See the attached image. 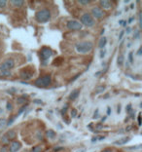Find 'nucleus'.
Masks as SVG:
<instances>
[{
	"label": "nucleus",
	"instance_id": "obj_1",
	"mask_svg": "<svg viewBox=\"0 0 142 152\" xmlns=\"http://www.w3.org/2000/svg\"><path fill=\"white\" fill-rule=\"evenodd\" d=\"M52 18V13L49 9L44 8L39 10L38 12H36L35 14V19L36 21L40 23H48Z\"/></svg>",
	"mask_w": 142,
	"mask_h": 152
},
{
	"label": "nucleus",
	"instance_id": "obj_2",
	"mask_svg": "<svg viewBox=\"0 0 142 152\" xmlns=\"http://www.w3.org/2000/svg\"><path fill=\"white\" fill-rule=\"evenodd\" d=\"M15 67V61L13 59H7L0 65V72L2 75H11V70Z\"/></svg>",
	"mask_w": 142,
	"mask_h": 152
},
{
	"label": "nucleus",
	"instance_id": "obj_3",
	"mask_svg": "<svg viewBox=\"0 0 142 152\" xmlns=\"http://www.w3.org/2000/svg\"><path fill=\"white\" fill-rule=\"evenodd\" d=\"M75 48L79 54H88L93 50L94 44L90 41H82L75 45Z\"/></svg>",
	"mask_w": 142,
	"mask_h": 152
},
{
	"label": "nucleus",
	"instance_id": "obj_4",
	"mask_svg": "<svg viewBox=\"0 0 142 152\" xmlns=\"http://www.w3.org/2000/svg\"><path fill=\"white\" fill-rule=\"evenodd\" d=\"M52 84V76L50 74H46L44 76H41V77L37 78L34 82V85L36 87L39 88H46L49 87L50 85Z\"/></svg>",
	"mask_w": 142,
	"mask_h": 152
},
{
	"label": "nucleus",
	"instance_id": "obj_5",
	"mask_svg": "<svg viewBox=\"0 0 142 152\" xmlns=\"http://www.w3.org/2000/svg\"><path fill=\"white\" fill-rule=\"evenodd\" d=\"M54 55V51L49 47H42L40 50V59L41 61L43 63V65H46L47 61L49 59H51V57Z\"/></svg>",
	"mask_w": 142,
	"mask_h": 152
},
{
	"label": "nucleus",
	"instance_id": "obj_6",
	"mask_svg": "<svg viewBox=\"0 0 142 152\" xmlns=\"http://www.w3.org/2000/svg\"><path fill=\"white\" fill-rule=\"evenodd\" d=\"M80 23L87 27H94L96 22H94V19L92 17L91 14L85 13V14H83L81 16V18H80Z\"/></svg>",
	"mask_w": 142,
	"mask_h": 152
},
{
	"label": "nucleus",
	"instance_id": "obj_7",
	"mask_svg": "<svg viewBox=\"0 0 142 152\" xmlns=\"http://www.w3.org/2000/svg\"><path fill=\"white\" fill-rule=\"evenodd\" d=\"M66 27H67L68 29L73 30V31H77V30H81L83 28V25L80 23L78 21L75 20H71L68 21L67 23H66Z\"/></svg>",
	"mask_w": 142,
	"mask_h": 152
},
{
	"label": "nucleus",
	"instance_id": "obj_8",
	"mask_svg": "<svg viewBox=\"0 0 142 152\" xmlns=\"http://www.w3.org/2000/svg\"><path fill=\"white\" fill-rule=\"evenodd\" d=\"M92 17L93 18H96V19H101L102 17L104 16V12L101 8H99V7H94L93 9H92Z\"/></svg>",
	"mask_w": 142,
	"mask_h": 152
},
{
	"label": "nucleus",
	"instance_id": "obj_9",
	"mask_svg": "<svg viewBox=\"0 0 142 152\" xmlns=\"http://www.w3.org/2000/svg\"><path fill=\"white\" fill-rule=\"evenodd\" d=\"M21 148H22V143L18 141H13L8 146L9 152H18Z\"/></svg>",
	"mask_w": 142,
	"mask_h": 152
},
{
	"label": "nucleus",
	"instance_id": "obj_10",
	"mask_svg": "<svg viewBox=\"0 0 142 152\" xmlns=\"http://www.w3.org/2000/svg\"><path fill=\"white\" fill-rule=\"evenodd\" d=\"M33 74H34V72H33L32 70H29L27 68H25L23 70H22V72H21V77L23 78V80H30L32 78Z\"/></svg>",
	"mask_w": 142,
	"mask_h": 152
},
{
	"label": "nucleus",
	"instance_id": "obj_11",
	"mask_svg": "<svg viewBox=\"0 0 142 152\" xmlns=\"http://www.w3.org/2000/svg\"><path fill=\"white\" fill-rule=\"evenodd\" d=\"M129 141H131V137H122V139H119L118 141H116L113 142V144H114V145H119V146L125 145V144H127Z\"/></svg>",
	"mask_w": 142,
	"mask_h": 152
},
{
	"label": "nucleus",
	"instance_id": "obj_12",
	"mask_svg": "<svg viewBox=\"0 0 142 152\" xmlns=\"http://www.w3.org/2000/svg\"><path fill=\"white\" fill-rule=\"evenodd\" d=\"M99 5L103 9H110L112 7V2L108 1V0H101L99 1Z\"/></svg>",
	"mask_w": 142,
	"mask_h": 152
},
{
	"label": "nucleus",
	"instance_id": "obj_13",
	"mask_svg": "<svg viewBox=\"0 0 142 152\" xmlns=\"http://www.w3.org/2000/svg\"><path fill=\"white\" fill-rule=\"evenodd\" d=\"M5 136L7 137V139H9V141H13V139H16L17 133H16L15 130H10V131H8V132L6 133Z\"/></svg>",
	"mask_w": 142,
	"mask_h": 152
},
{
	"label": "nucleus",
	"instance_id": "obj_14",
	"mask_svg": "<svg viewBox=\"0 0 142 152\" xmlns=\"http://www.w3.org/2000/svg\"><path fill=\"white\" fill-rule=\"evenodd\" d=\"M79 95H80V90L79 89L73 90V91L71 92L70 95H69V99H70V101H75V99H78Z\"/></svg>",
	"mask_w": 142,
	"mask_h": 152
},
{
	"label": "nucleus",
	"instance_id": "obj_15",
	"mask_svg": "<svg viewBox=\"0 0 142 152\" xmlns=\"http://www.w3.org/2000/svg\"><path fill=\"white\" fill-rule=\"evenodd\" d=\"M46 137L50 139H55L56 137V133L54 130H48L46 132Z\"/></svg>",
	"mask_w": 142,
	"mask_h": 152
},
{
	"label": "nucleus",
	"instance_id": "obj_16",
	"mask_svg": "<svg viewBox=\"0 0 142 152\" xmlns=\"http://www.w3.org/2000/svg\"><path fill=\"white\" fill-rule=\"evenodd\" d=\"M106 44H107V38H106L105 36H102L98 42V47L100 49H103L104 47L106 46Z\"/></svg>",
	"mask_w": 142,
	"mask_h": 152
},
{
	"label": "nucleus",
	"instance_id": "obj_17",
	"mask_svg": "<svg viewBox=\"0 0 142 152\" xmlns=\"http://www.w3.org/2000/svg\"><path fill=\"white\" fill-rule=\"evenodd\" d=\"M11 4L14 7H22L25 4V1H23V0H13V1H11Z\"/></svg>",
	"mask_w": 142,
	"mask_h": 152
},
{
	"label": "nucleus",
	"instance_id": "obj_18",
	"mask_svg": "<svg viewBox=\"0 0 142 152\" xmlns=\"http://www.w3.org/2000/svg\"><path fill=\"white\" fill-rule=\"evenodd\" d=\"M124 61H125V56L123 54H120L119 56H118V59H117L118 65L122 66L123 65H124Z\"/></svg>",
	"mask_w": 142,
	"mask_h": 152
},
{
	"label": "nucleus",
	"instance_id": "obj_19",
	"mask_svg": "<svg viewBox=\"0 0 142 152\" xmlns=\"http://www.w3.org/2000/svg\"><path fill=\"white\" fill-rule=\"evenodd\" d=\"M43 151V146L42 145H36L33 146L31 149H30L29 152H42Z\"/></svg>",
	"mask_w": 142,
	"mask_h": 152
},
{
	"label": "nucleus",
	"instance_id": "obj_20",
	"mask_svg": "<svg viewBox=\"0 0 142 152\" xmlns=\"http://www.w3.org/2000/svg\"><path fill=\"white\" fill-rule=\"evenodd\" d=\"M6 127H7V120H5V119L0 120V132L3 131Z\"/></svg>",
	"mask_w": 142,
	"mask_h": 152
},
{
	"label": "nucleus",
	"instance_id": "obj_21",
	"mask_svg": "<svg viewBox=\"0 0 142 152\" xmlns=\"http://www.w3.org/2000/svg\"><path fill=\"white\" fill-rule=\"evenodd\" d=\"M78 3L82 6H87L91 3V1H90V0H80V1H78Z\"/></svg>",
	"mask_w": 142,
	"mask_h": 152
},
{
	"label": "nucleus",
	"instance_id": "obj_22",
	"mask_svg": "<svg viewBox=\"0 0 142 152\" xmlns=\"http://www.w3.org/2000/svg\"><path fill=\"white\" fill-rule=\"evenodd\" d=\"M25 101H27V99H25V97H21V98L18 99V101H17V103L18 104H23V103H25Z\"/></svg>",
	"mask_w": 142,
	"mask_h": 152
},
{
	"label": "nucleus",
	"instance_id": "obj_23",
	"mask_svg": "<svg viewBox=\"0 0 142 152\" xmlns=\"http://www.w3.org/2000/svg\"><path fill=\"white\" fill-rule=\"evenodd\" d=\"M16 118H17V116H14V117H11L10 119L7 121V127H9V126H11L12 124H13L14 121L16 120Z\"/></svg>",
	"mask_w": 142,
	"mask_h": 152
},
{
	"label": "nucleus",
	"instance_id": "obj_24",
	"mask_svg": "<svg viewBox=\"0 0 142 152\" xmlns=\"http://www.w3.org/2000/svg\"><path fill=\"white\" fill-rule=\"evenodd\" d=\"M1 141H2V143H4V144H5V145H6V144H8L9 142H10V141H9V139H7V137L5 136V135H4V136H2V137H1Z\"/></svg>",
	"mask_w": 142,
	"mask_h": 152
},
{
	"label": "nucleus",
	"instance_id": "obj_25",
	"mask_svg": "<svg viewBox=\"0 0 142 152\" xmlns=\"http://www.w3.org/2000/svg\"><path fill=\"white\" fill-rule=\"evenodd\" d=\"M127 58H129V63H133V52H129V55H127Z\"/></svg>",
	"mask_w": 142,
	"mask_h": 152
},
{
	"label": "nucleus",
	"instance_id": "obj_26",
	"mask_svg": "<svg viewBox=\"0 0 142 152\" xmlns=\"http://www.w3.org/2000/svg\"><path fill=\"white\" fill-rule=\"evenodd\" d=\"M7 6V1L6 0H0V9H3Z\"/></svg>",
	"mask_w": 142,
	"mask_h": 152
},
{
	"label": "nucleus",
	"instance_id": "obj_27",
	"mask_svg": "<svg viewBox=\"0 0 142 152\" xmlns=\"http://www.w3.org/2000/svg\"><path fill=\"white\" fill-rule=\"evenodd\" d=\"M104 90H105V88H104V87L96 88V94H100V93H102Z\"/></svg>",
	"mask_w": 142,
	"mask_h": 152
},
{
	"label": "nucleus",
	"instance_id": "obj_28",
	"mask_svg": "<svg viewBox=\"0 0 142 152\" xmlns=\"http://www.w3.org/2000/svg\"><path fill=\"white\" fill-rule=\"evenodd\" d=\"M25 109H27V105H23V107L22 108H21L20 109V110H19V112H18V114H17V117H18V116H20V114H22L23 112V111H25Z\"/></svg>",
	"mask_w": 142,
	"mask_h": 152
},
{
	"label": "nucleus",
	"instance_id": "obj_29",
	"mask_svg": "<svg viewBox=\"0 0 142 152\" xmlns=\"http://www.w3.org/2000/svg\"><path fill=\"white\" fill-rule=\"evenodd\" d=\"M77 114H78V112H77V110L75 108H73L72 110H71V117H72V118L76 117Z\"/></svg>",
	"mask_w": 142,
	"mask_h": 152
},
{
	"label": "nucleus",
	"instance_id": "obj_30",
	"mask_svg": "<svg viewBox=\"0 0 142 152\" xmlns=\"http://www.w3.org/2000/svg\"><path fill=\"white\" fill-rule=\"evenodd\" d=\"M126 110H127V112L129 113V114L131 113L132 110H133V109H132V107H131V103H129V104H127V106L126 107Z\"/></svg>",
	"mask_w": 142,
	"mask_h": 152
},
{
	"label": "nucleus",
	"instance_id": "obj_31",
	"mask_svg": "<svg viewBox=\"0 0 142 152\" xmlns=\"http://www.w3.org/2000/svg\"><path fill=\"white\" fill-rule=\"evenodd\" d=\"M0 152H9L8 146H7V145H3V146L1 147V149H0Z\"/></svg>",
	"mask_w": 142,
	"mask_h": 152
},
{
	"label": "nucleus",
	"instance_id": "obj_32",
	"mask_svg": "<svg viewBox=\"0 0 142 152\" xmlns=\"http://www.w3.org/2000/svg\"><path fill=\"white\" fill-rule=\"evenodd\" d=\"M6 109L7 110H12V109H13V105H12V103H9V101L6 104Z\"/></svg>",
	"mask_w": 142,
	"mask_h": 152
},
{
	"label": "nucleus",
	"instance_id": "obj_33",
	"mask_svg": "<svg viewBox=\"0 0 142 152\" xmlns=\"http://www.w3.org/2000/svg\"><path fill=\"white\" fill-rule=\"evenodd\" d=\"M98 109H96V111H94V119H98L99 117V114H98Z\"/></svg>",
	"mask_w": 142,
	"mask_h": 152
},
{
	"label": "nucleus",
	"instance_id": "obj_34",
	"mask_svg": "<svg viewBox=\"0 0 142 152\" xmlns=\"http://www.w3.org/2000/svg\"><path fill=\"white\" fill-rule=\"evenodd\" d=\"M63 149H64V147H62V146L56 147V148L54 149V152H58V151H60V150H63Z\"/></svg>",
	"mask_w": 142,
	"mask_h": 152
},
{
	"label": "nucleus",
	"instance_id": "obj_35",
	"mask_svg": "<svg viewBox=\"0 0 142 152\" xmlns=\"http://www.w3.org/2000/svg\"><path fill=\"white\" fill-rule=\"evenodd\" d=\"M141 148V145H136V146H134V147H129V148H127L129 150H136V149H140Z\"/></svg>",
	"mask_w": 142,
	"mask_h": 152
},
{
	"label": "nucleus",
	"instance_id": "obj_36",
	"mask_svg": "<svg viewBox=\"0 0 142 152\" xmlns=\"http://www.w3.org/2000/svg\"><path fill=\"white\" fill-rule=\"evenodd\" d=\"M105 53H106L105 50H102V51L100 52V56H99V57H100V59H103L104 57H105Z\"/></svg>",
	"mask_w": 142,
	"mask_h": 152
},
{
	"label": "nucleus",
	"instance_id": "obj_37",
	"mask_svg": "<svg viewBox=\"0 0 142 152\" xmlns=\"http://www.w3.org/2000/svg\"><path fill=\"white\" fill-rule=\"evenodd\" d=\"M138 126H141V113H139L138 114Z\"/></svg>",
	"mask_w": 142,
	"mask_h": 152
},
{
	"label": "nucleus",
	"instance_id": "obj_38",
	"mask_svg": "<svg viewBox=\"0 0 142 152\" xmlns=\"http://www.w3.org/2000/svg\"><path fill=\"white\" fill-rule=\"evenodd\" d=\"M134 20H135V18H134V17H131V18L129 19V21H127V23H131L132 22H133Z\"/></svg>",
	"mask_w": 142,
	"mask_h": 152
},
{
	"label": "nucleus",
	"instance_id": "obj_39",
	"mask_svg": "<svg viewBox=\"0 0 142 152\" xmlns=\"http://www.w3.org/2000/svg\"><path fill=\"white\" fill-rule=\"evenodd\" d=\"M111 112H112V109H111L110 106H107V116H109Z\"/></svg>",
	"mask_w": 142,
	"mask_h": 152
},
{
	"label": "nucleus",
	"instance_id": "obj_40",
	"mask_svg": "<svg viewBox=\"0 0 142 152\" xmlns=\"http://www.w3.org/2000/svg\"><path fill=\"white\" fill-rule=\"evenodd\" d=\"M138 23H139V27H141V13L138 14Z\"/></svg>",
	"mask_w": 142,
	"mask_h": 152
},
{
	"label": "nucleus",
	"instance_id": "obj_41",
	"mask_svg": "<svg viewBox=\"0 0 142 152\" xmlns=\"http://www.w3.org/2000/svg\"><path fill=\"white\" fill-rule=\"evenodd\" d=\"M124 33H125V31L124 30H122V31L120 32V35H119V40H121L123 38V36H124Z\"/></svg>",
	"mask_w": 142,
	"mask_h": 152
},
{
	"label": "nucleus",
	"instance_id": "obj_42",
	"mask_svg": "<svg viewBox=\"0 0 142 152\" xmlns=\"http://www.w3.org/2000/svg\"><path fill=\"white\" fill-rule=\"evenodd\" d=\"M101 152H113V150L111 148H105V149H103Z\"/></svg>",
	"mask_w": 142,
	"mask_h": 152
},
{
	"label": "nucleus",
	"instance_id": "obj_43",
	"mask_svg": "<svg viewBox=\"0 0 142 152\" xmlns=\"http://www.w3.org/2000/svg\"><path fill=\"white\" fill-rule=\"evenodd\" d=\"M141 52H142V48L140 47V48L138 49V51H137V56H141V54H142Z\"/></svg>",
	"mask_w": 142,
	"mask_h": 152
},
{
	"label": "nucleus",
	"instance_id": "obj_44",
	"mask_svg": "<svg viewBox=\"0 0 142 152\" xmlns=\"http://www.w3.org/2000/svg\"><path fill=\"white\" fill-rule=\"evenodd\" d=\"M101 73H102V71H98V72H96V73H94V76H96V77H98V76L100 75Z\"/></svg>",
	"mask_w": 142,
	"mask_h": 152
},
{
	"label": "nucleus",
	"instance_id": "obj_45",
	"mask_svg": "<svg viewBox=\"0 0 142 152\" xmlns=\"http://www.w3.org/2000/svg\"><path fill=\"white\" fill-rule=\"evenodd\" d=\"M121 112V105H118V108H117V113H120Z\"/></svg>",
	"mask_w": 142,
	"mask_h": 152
},
{
	"label": "nucleus",
	"instance_id": "obj_46",
	"mask_svg": "<svg viewBox=\"0 0 142 152\" xmlns=\"http://www.w3.org/2000/svg\"><path fill=\"white\" fill-rule=\"evenodd\" d=\"M122 25H123V27H126V25H127V21H123Z\"/></svg>",
	"mask_w": 142,
	"mask_h": 152
},
{
	"label": "nucleus",
	"instance_id": "obj_47",
	"mask_svg": "<svg viewBox=\"0 0 142 152\" xmlns=\"http://www.w3.org/2000/svg\"><path fill=\"white\" fill-rule=\"evenodd\" d=\"M35 103H38V104H41L42 103V101H34Z\"/></svg>",
	"mask_w": 142,
	"mask_h": 152
},
{
	"label": "nucleus",
	"instance_id": "obj_48",
	"mask_svg": "<svg viewBox=\"0 0 142 152\" xmlns=\"http://www.w3.org/2000/svg\"><path fill=\"white\" fill-rule=\"evenodd\" d=\"M126 32L127 33V34H129V33L131 32V28H129V27H127V30H126Z\"/></svg>",
	"mask_w": 142,
	"mask_h": 152
},
{
	"label": "nucleus",
	"instance_id": "obj_49",
	"mask_svg": "<svg viewBox=\"0 0 142 152\" xmlns=\"http://www.w3.org/2000/svg\"><path fill=\"white\" fill-rule=\"evenodd\" d=\"M98 141V137H93V139H92V141H93V142H94V141Z\"/></svg>",
	"mask_w": 142,
	"mask_h": 152
},
{
	"label": "nucleus",
	"instance_id": "obj_50",
	"mask_svg": "<svg viewBox=\"0 0 142 152\" xmlns=\"http://www.w3.org/2000/svg\"><path fill=\"white\" fill-rule=\"evenodd\" d=\"M76 152H85V149H79V150H77Z\"/></svg>",
	"mask_w": 142,
	"mask_h": 152
},
{
	"label": "nucleus",
	"instance_id": "obj_51",
	"mask_svg": "<svg viewBox=\"0 0 142 152\" xmlns=\"http://www.w3.org/2000/svg\"><path fill=\"white\" fill-rule=\"evenodd\" d=\"M123 21H124V20H121V21H119V25H122V23H123Z\"/></svg>",
	"mask_w": 142,
	"mask_h": 152
},
{
	"label": "nucleus",
	"instance_id": "obj_52",
	"mask_svg": "<svg viewBox=\"0 0 142 152\" xmlns=\"http://www.w3.org/2000/svg\"><path fill=\"white\" fill-rule=\"evenodd\" d=\"M134 8V4H131V9H133Z\"/></svg>",
	"mask_w": 142,
	"mask_h": 152
}]
</instances>
